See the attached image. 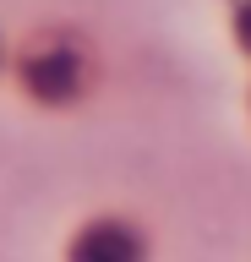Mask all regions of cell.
Listing matches in <instances>:
<instances>
[{
    "label": "cell",
    "mask_w": 251,
    "mask_h": 262,
    "mask_svg": "<svg viewBox=\"0 0 251 262\" xmlns=\"http://www.w3.org/2000/svg\"><path fill=\"white\" fill-rule=\"evenodd\" d=\"M22 77H28V88H33L38 98H71L82 88V60H77L66 44H50V49H38V55H28Z\"/></svg>",
    "instance_id": "6da1fadb"
}]
</instances>
